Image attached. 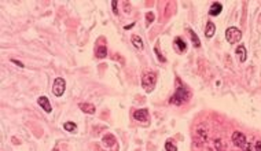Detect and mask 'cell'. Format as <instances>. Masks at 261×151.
I'll return each instance as SVG.
<instances>
[{
	"instance_id": "6da1fadb",
	"label": "cell",
	"mask_w": 261,
	"mask_h": 151,
	"mask_svg": "<svg viewBox=\"0 0 261 151\" xmlns=\"http://www.w3.org/2000/svg\"><path fill=\"white\" fill-rule=\"evenodd\" d=\"M190 96H191L190 91L187 89L186 87H183V85H179L177 89H176V92L173 93V96L170 98L169 102L172 104H177V106H180V104H183L184 102L188 100Z\"/></svg>"
},
{
	"instance_id": "7a4b0ae2",
	"label": "cell",
	"mask_w": 261,
	"mask_h": 151,
	"mask_svg": "<svg viewBox=\"0 0 261 151\" xmlns=\"http://www.w3.org/2000/svg\"><path fill=\"white\" fill-rule=\"evenodd\" d=\"M225 38H227V41L230 44H235V43H238V41H241L242 32L238 29V27L231 26L225 30Z\"/></svg>"
},
{
	"instance_id": "3957f363",
	"label": "cell",
	"mask_w": 261,
	"mask_h": 151,
	"mask_svg": "<svg viewBox=\"0 0 261 151\" xmlns=\"http://www.w3.org/2000/svg\"><path fill=\"white\" fill-rule=\"evenodd\" d=\"M155 81H157V77L154 73H144L142 77V85L147 92H150V91L154 88Z\"/></svg>"
},
{
	"instance_id": "277c9868",
	"label": "cell",
	"mask_w": 261,
	"mask_h": 151,
	"mask_svg": "<svg viewBox=\"0 0 261 151\" xmlns=\"http://www.w3.org/2000/svg\"><path fill=\"white\" fill-rule=\"evenodd\" d=\"M65 88H66L65 80L58 77V78H55L54 85H52V93H54L55 96H62L63 92H65Z\"/></svg>"
},
{
	"instance_id": "5b68a950",
	"label": "cell",
	"mask_w": 261,
	"mask_h": 151,
	"mask_svg": "<svg viewBox=\"0 0 261 151\" xmlns=\"http://www.w3.org/2000/svg\"><path fill=\"white\" fill-rule=\"evenodd\" d=\"M232 143L239 148H243L247 144L246 136H245L242 132H234L232 133Z\"/></svg>"
},
{
	"instance_id": "8992f818",
	"label": "cell",
	"mask_w": 261,
	"mask_h": 151,
	"mask_svg": "<svg viewBox=\"0 0 261 151\" xmlns=\"http://www.w3.org/2000/svg\"><path fill=\"white\" fill-rule=\"evenodd\" d=\"M133 118H135L136 121H140V122H144V121H147V118H148V111H147V109L136 110V111L133 113Z\"/></svg>"
},
{
	"instance_id": "52a82bcc",
	"label": "cell",
	"mask_w": 261,
	"mask_h": 151,
	"mask_svg": "<svg viewBox=\"0 0 261 151\" xmlns=\"http://www.w3.org/2000/svg\"><path fill=\"white\" fill-rule=\"evenodd\" d=\"M37 103L43 107V110L45 113H51L52 111V107H51V104H49V100H48L47 96H40V98L37 99Z\"/></svg>"
},
{
	"instance_id": "ba28073f",
	"label": "cell",
	"mask_w": 261,
	"mask_h": 151,
	"mask_svg": "<svg viewBox=\"0 0 261 151\" xmlns=\"http://www.w3.org/2000/svg\"><path fill=\"white\" fill-rule=\"evenodd\" d=\"M173 44H175V47H176V49H177V52H184L186 51V48H187V44L184 43V40L181 37H176L175 38V41H173Z\"/></svg>"
},
{
	"instance_id": "9c48e42d",
	"label": "cell",
	"mask_w": 261,
	"mask_h": 151,
	"mask_svg": "<svg viewBox=\"0 0 261 151\" xmlns=\"http://www.w3.org/2000/svg\"><path fill=\"white\" fill-rule=\"evenodd\" d=\"M223 11V5L221 3H213V4L210 5V10H209V15L212 16H217L220 13Z\"/></svg>"
},
{
	"instance_id": "30bf717a",
	"label": "cell",
	"mask_w": 261,
	"mask_h": 151,
	"mask_svg": "<svg viewBox=\"0 0 261 151\" xmlns=\"http://www.w3.org/2000/svg\"><path fill=\"white\" fill-rule=\"evenodd\" d=\"M214 33H216V25H214L212 21H209L208 23H206L205 36H206L208 38H210V37H213V36H214Z\"/></svg>"
},
{
	"instance_id": "8fae6325",
	"label": "cell",
	"mask_w": 261,
	"mask_h": 151,
	"mask_svg": "<svg viewBox=\"0 0 261 151\" xmlns=\"http://www.w3.org/2000/svg\"><path fill=\"white\" fill-rule=\"evenodd\" d=\"M236 55H238L239 58V62H245L247 58V52H246V48H245V45H239L238 48H236Z\"/></svg>"
},
{
	"instance_id": "7c38bea8",
	"label": "cell",
	"mask_w": 261,
	"mask_h": 151,
	"mask_svg": "<svg viewBox=\"0 0 261 151\" xmlns=\"http://www.w3.org/2000/svg\"><path fill=\"white\" fill-rule=\"evenodd\" d=\"M80 109L87 114H93L95 113V106L91 103H80Z\"/></svg>"
},
{
	"instance_id": "4fadbf2b",
	"label": "cell",
	"mask_w": 261,
	"mask_h": 151,
	"mask_svg": "<svg viewBox=\"0 0 261 151\" xmlns=\"http://www.w3.org/2000/svg\"><path fill=\"white\" fill-rule=\"evenodd\" d=\"M132 44L136 47L137 49H143V40L140 38V36H132Z\"/></svg>"
},
{
	"instance_id": "5bb4252c",
	"label": "cell",
	"mask_w": 261,
	"mask_h": 151,
	"mask_svg": "<svg viewBox=\"0 0 261 151\" xmlns=\"http://www.w3.org/2000/svg\"><path fill=\"white\" fill-rule=\"evenodd\" d=\"M107 55V48H106V45H99L98 48H96V56L98 58H104Z\"/></svg>"
},
{
	"instance_id": "9a60e30c",
	"label": "cell",
	"mask_w": 261,
	"mask_h": 151,
	"mask_svg": "<svg viewBox=\"0 0 261 151\" xmlns=\"http://www.w3.org/2000/svg\"><path fill=\"white\" fill-rule=\"evenodd\" d=\"M103 143L106 146H114L115 144V137L113 136V135H106V136L103 137Z\"/></svg>"
},
{
	"instance_id": "2e32d148",
	"label": "cell",
	"mask_w": 261,
	"mask_h": 151,
	"mask_svg": "<svg viewBox=\"0 0 261 151\" xmlns=\"http://www.w3.org/2000/svg\"><path fill=\"white\" fill-rule=\"evenodd\" d=\"M188 33H190V36H191V40H192V44H194V47H199L201 45V41H199V38H198V36L194 33V30H188Z\"/></svg>"
},
{
	"instance_id": "e0dca14e",
	"label": "cell",
	"mask_w": 261,
	"mask_h": 151,
	"mask_svg": "<svg viewBox=\"0 0 261 151\" xmlns=\"http://www.w3.org/2000/svg\"><path fill=\"white\" fill-rule=\"evenodd\" d=\"M197 135L199 136V140H201L202 143H205L206 139H208V133H206L205 129H198V131H197Z\"/></svg>"
},
{
	"instance_id": "ac0fdd59",
	"label": "cell",
	"mask_w": 261,
	"mask_h": 151,
	"mask_svg": "<svg viewBox=\"0 0 261 151\" xmlns=\"http://www.w3.org/2000/svg\"><path fill=\"white\" fill-rule=\"evenodd\" d=\"M63 128H65L67 132H74L77 129V126L74 122H65L63 124Z\"/></svg>"
},
{
	"instance_id": "d6986e66",
	"label": "cell",
	"mask_w": 261,
	"mask_h": 151,
	"mask_svg": "<svg viewBox=\"0 0 261 151\" xmlns=\"http://www.w3.org/2000/svg\"><path fill=\"white\" fill-rule=\"evenodd\" d=\"M165 150L166 151H177V147H176L172 142H166L165 143Z\"/></svg>"
},
{
	"instance_id": "ffe728a7",
	"label": "cell",
	"mask_w": 261,
	"mask_h": 151,
	"mask_svg": "<svg viewBox=\"0 0 261 151\" xmlns=\"http://www.w3.org/2000/svg\"><path fill=\"white\" fill-rule=\"evenodd\" d=\"M146 18H147V21H146V22H147V25H150L151 22L154 21V18H155V16H154L153 13H147V14H146Z\"/></svg>"
},
{
	"instance_id": "44dd1931",
	"label": "cell",
	"mask_w": 261,
	"mask_h": 151,
	"mask_svg": "<svg viewBox=\"0 0 261 151\" xmlns=\"http://www.w3.org/2000/svg\"><path fill=\"white\" fill-rule=\"evenodd\" d=\"M214 147L217 148V151H221V148H223L221 140H220V139H216V140H214Z\"/></svg>"
},
{
	"instance_id": "7402d4cb",
	"label": "cell",
	"mask_w": 261,
	"mask_h": 151,
	"mask_svg": "<svg viewBox=\"0 0 261 151\" xmlns=\"http://www.w3.org/2000/svg\"><path fill=\"white\" fill-rule=\"evenodd\" d=\"M111 7H113V13L114 14H118V10H117V2H111Z\"/></svg>"
},
{
	"instance_id": "603a6c76",
	"label": "cell",
	"mask_w": 261,
	"mask_h": 151,
	"mask_svg": "<svg viewBox=\"0 0 261 151\" xmlns=\"http://www.w3.org/2000/svg\"><path fill=\"white\" fill-rule=\"evenodd\" d=\"M154 51H155L157 56H158V59L161 60V62H165V58H164V56H161V54H159V52H158V48H155V49H154Z\"/></svg>"
},
{
	"instance_id": "cb8c5ba5",
	"label": "cell",
	"mask_w": 261,
	"mask_h": 151,
	"mask_svg": "<svg viewBox=\"0 0 261 151\" xmlns=\"http://www.w3.org/2000/svg\"><path fill=\"white\" fill-rule=\"evenodd\" d=\"M11 62L15 63V65H16V66H19V67H24V65H22V63L19 62V60H16V59H11Z\"/></svg>"
},
{
	"instance_id": "d4e9b609",
	"label": "cell",
	"mask_w": 261,
	"mask_h": 151,
	"mask_svg": "<svg viewBox=\"0 0 261 151\" xmlns=\"http://www.w3.org/2000/svg\"><path fill=\"white\" fill-rule=\"evenodd\" d=\"M256 151H261V140L256 143Z\"/></svg>"
},
{
	"instance_id": "484cf974",
	"label": "cell",
	"mask_w": 261,
	"mask_h": 151,
	"mask_svg": "<svg viewBox=\"0 0 261 151\" xmlns=\"http://www.w3.org/2000/svg\"><path fill=\"white\" fill-rule=\"evenodd\" d=\"M54 151H58V150H54Z\"/></svg>"
},
{
	"instance_id": "4316f807",
	"label": "cell",
	"mask_w": 261,
	"mask_h": 151,
	"mask_svg": "<svg viewBox=\"0 0 261 151\" xmlns=\"http://www.w3.org/2000/svg\"><path fill=\"white\" fill-rule=\"evenodd\" d=\"M209 151H212V150H209Z\"/></svg>"
}]
</instances>
